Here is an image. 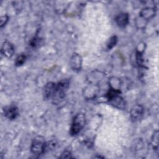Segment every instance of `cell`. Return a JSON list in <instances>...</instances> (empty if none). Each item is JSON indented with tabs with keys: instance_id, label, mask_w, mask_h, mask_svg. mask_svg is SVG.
I'll list each match as a JSON object with an SVG mask.
<instances>
[{
	"instance_id": "cell-1",
	"label": "cell",
	"mask_w": 159,
	"mask_h": 159,
	"mask_svg": "<svg viewBox=\"0 0 159 159\" xmlns=\"http://www.w3.org/2000/svg\"><path fill=\"white\" fill-rule=\"evenodd\" d=\"M85 124V116L83 114L80 113L74 117L71 127L70 129V133L72 135H77L83 128Z\"/></svg>"
},
{
	"instance_id": "cell-2",
	"label": "cell",
	"mask_w": 159,
	"mask_h": 159,
	"mask_svg": "<svg viewBox=\"0 0 159 159\" xmlns=\"http://www.w3.org/2000/svg\"><path fill=\"white\" fill-rule=\"evenodd\" d=\"M46 148L45 141L41 137L36 138L34 140L31 145V152L35 155L42 154Z\"/></svg>"
},
{
	"instance_id": "cell-3",
	"label": "cell",
	"mask_w": 159,
	"mask_h": 159,
	"mask_svg": "<svg viewBox=\"0 0 159 159\" xmlns=\"http://www.w3.org/2000/svg\"><path fill=\"white\" fill-rule=\"evenodd\" d=\"M143 114V107L139 104L135 105L132 107L130 110V118L133 120H137L139 119Z\"/></svg>"
},
{
	"instance_id": "cell-4",
	"label": "cell",
	"mask_w": 159,
	"mask_h": 159,
	"mask_svg": "<svg viewBox=\"0 0 159 159\" xmlns=\"http://www.w3.org/2000/svg\"><path fill=\"white\" fill-rule=\"evenodd\" d=\"M4 116L9 119H15L19 114L18 109L15 106L6 107L4 109Z\"/></svg>"
},
{
	"instance_id": "cell-5",
	"label": "cell",
	"mask_w": 159,
	"mask_h": 159,
	"mask_svg": "<svg viewBox=\"0 0 159 159\" xmlns=\"http://www.w3.org/2000/svg\"><path fill=\"white\" fill-rule=\"evenodd\" d=\"M14 47L13 45L8 41H6L2 45L1 53L7 58H11L14 54Z\"/></svg>"
},
{
	"instance_id": "cell-6",
	"label": "cell",
	"mask_w": 159,
	"mask_h": 159,
	"mask_svg": "<svg viewBox=\"0 0 159 159\" xmlns=\"http://www.w3.org/2000/svg\"><path fill=\"white\" fill-rule=\"evenodd\" d=\"M82 58L81 56L78 54H73L71 58L70 65L74 70L79 71L81 68Z\"/></svg>"
},
{
	"instance_id": "cell-7",
	"label": "cell",
	"mask_w": 159,
	"mask_h": 159,
	"mask_svg": "<svg viewBox=\"0 0 159 159\" xmlns=\"http://www.w3.org/2000/svg\"><path fill=\"white\" fill-rule=\"evenodd\" d=\"M56 83H47L44 88V96L46 99L52 98L55 91Z\"/></svg>"
},
{
	"instance_id": "cell-8",
	"label": "cell",
	"mask_w": 159,
	"mask_h": 159,
	"mask_svg": "<svg viewBox=\"0 0 159 159\" xmlns=\"http://www.w3.org/2000/svg\"><path fill=\"white\" fill-rule=\"evenodd\" d=\"M129 20V15L125 13L120 14L116 18V22L117 24L120 27H125L128 24Z\"/></svg>"
},
{
	"instance_id": "cell-9",
	"label": "cell",
	"mask_w": 159,
	"mask_h": 159,
	"mask_svg": "<svg viewBox=\"0 0 159 159\" xmlns=\"http://www.w3.org/2000/svg\"><path fill=\"white\" fill-rule=\"evenodd\" d=\"M155 9L152 7H146L140 12V17L145 20H148L155 16Z\"/></svg>"
},
{
	"instance_id": "cell-10",
	"label": "cell",
	"mask_w": 159,
	"mask_h": 159,
	"mask_svg": "<svg viewBox=\"0 0 159 159\" xmlns=\"http://www.w3.org/2000/svg\"><path fill=\"white\" fill-rule=\"evenodd\" d=\"M152 143L153 145V147L155 150H158V131H156L153 135L152 139Z\"/></svg>"
},
{
	"instance_id": "cell-11",
	"label": "cell",
	"mask_w": 159,
	"mask_h": 159,
	"mask_svg": "<svg viewBox=\"0 0 159 159\" xmlns=\"http://www.w3.org/2000/svg\"><path fill=\"white\" fill-rule=\"evenodd\" d=\"M25 60L26 56L24 54H20L16 58L15 64L16 66H20L24 64V63L25 61Z\"/></svg>"
},
{
	"instance_id": "cell-12",
	"label": "cell",
	"mask_w": 159,
	"mask_h": 159,
	"mask_svg": "<svg viewBox=\"0 0 159 159\" xmlns=\"http://www.w3.org/2000/svg\"><path fill=\"white\" fill-rule=\"evenodd\" d=\"M117 41V39L116 37V36H112V37H111V39H109L107 44V48L108 49H111L112 47H114Z\"/></svg>"
},
{
	"instance_id": "cell-13",
	"label": "cell",
	"mask_w": 159,
	"mask_h": 159,
	"mask_svg": "<svg viewBox=\"0 0 159 159\" xmlns=\"http://www.w3.org/2000/svg\"><path fill=\"white\" fill-rule=\"evenodd\" d=\"M41 39L40 38H37V37H35L34 38V39H32L30 42V45L32 47H37L39 46L40 43H41Z\"/></svg>"
},
{
	"instance_id": "cell-14",
	"label": "cell",
	"mask_w": 159,
	"mask_h": 159,
	"mask_svg": "<svg viewBox=\"0 0 159 159\" xmlns=\"http://www.w3.org/2000/svg\"><path fill=\"white\" fill-rule=\"evenodd\" d=\"M61 158H71V153H70V152H68V151H65V152L61 154Z\"/></svg>"
},
{
	"instance_id": "cell-15",
	"label": "cell",
	"mask_w": 159,
	"mask_h": 159,
	"mask_svg": "<svg viewBox=\"0 0 159 159\" xmlns=\"http://www.w3.org/2000/svg\"><path fill=\"white\" fill-rule=\"evenodd\" d=\"M1 19V27H2L4 25H5V24H4V21H5V22L6 23V22L8 20V17H7V16H2Z\"/></svg>"
}]
</instances>
